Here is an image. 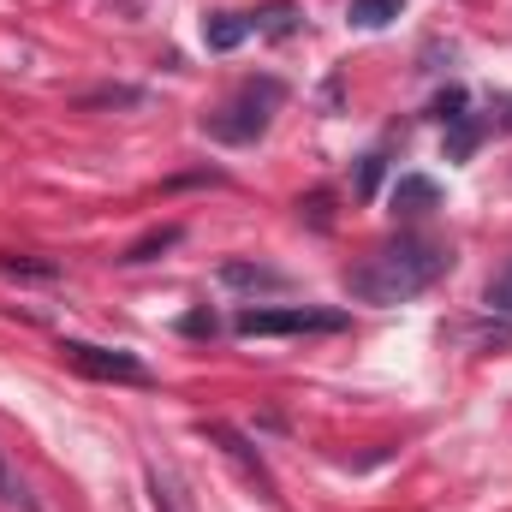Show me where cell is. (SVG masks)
<instances>
[{
	"label": "cell",
	"instance_id": "obj_4",
	"mask_svg": "<svg viewBox=\"0 0 512 512\" xmlns=\"http://www.w3.org/2000/svg\"><path fill=\"white\" fill-rule=\"evenodd\" d=\"M66 352V364L72 370H84V376H96V382H149V364L143 358H131V352H114V346H90V340H66L60 346Z\"/></svg>",
	"mask_w": 512,
	"mask_h": 512
},
{
	"label": "cell",
	"instance_id": "obj_8",
	"mask_svg": "<svg viewBox=\"0 0 512 512\" xmlns=\"http://www.w3.org/2000/svg\"><path fill=\"white\" fill-rule=\"evenodd\" d=\"M245 36H251V18H245V12H215V18H203V42H209L215 54H233Z\"/></svg>",
	"mask_w": 512,
	"mask_h": 512
},
{
	"label": "cell",
	"instance_id": "obj_2",
	"mask_svg": "<svg viewBox=\"0 0 512 512\" xmlns=\"http://www.w3.org/2000/svg\"><path fill=\"white\" fill-rule=\"evenodd\" d=\"M286 102V90H280V78H245L209 120H203V131L209 137H221V143H256L262 131H268V120H274V108Z\"/></svg>",
	"mask_w": 512,
	"mask_h": 512
},
{
	"label": "cell",
	"instance_id": "obj_15",
	"mask_svg": "<svg viewBox=\"0 0 512 512\" xmlns=\"http://www.w3.org/2000/svg\"><path fill=\"white\" fill-rule=\"evenodd\" d=\"M149 96L143 90H126V84H114V90H90L84 96V108H143Z\"/></svg>",
	"mask_w": 512,
	"mask_h": 512
},
{
	"label": "cell",
	"instance_id": "obj_17",
	"mask_svg": "<svg viewBox=\"0 0 512 512\" xmlns=\"http://www.w3.org/2000/svg\"><path fill=\"white\" fill-rule=\"evenodd\" d=\"M382 161L387 155H364V161H358V197H364V203H370L376 185H382Z\"/></svg>",
	"mask_w": 512,
	"mask_h": 512
},
{
	"label": "cell",
	"instance_id": "obj_9",
	"mask_svg": "<svg viewBox=\"0 0 512 512\" xmlns=\"http://www.w3.org/2000/svg\"><path fill=\"white\" fill-rule=\"evenodd\" d=\"M0 507H12V512H42V501L30 495V483L18 477V465L0 453Z\"/></svg>",
	"mask_w": 512,
	"mask_h": 512
},
{
	"label": "cell",
	"instance_id": "obj_7",
	"mask_svg": "<svg viewBox=\"0 0 512 512\" xmlns=\"http://www.w3.org/2000/svg\"><path fill=\"white\" fill-rule=\"evenodd\" d=\"M435 203H441V185L423 179V173H405V179L393 185V215H411V221H417V215H429Z\"/></svg>",
	"mask_w": 512,
	"mask_h": 512
},
{
	"label": "cell",
	"instance_id": "obj_20",
	"mask_svg": "<svg viewBox=\"0 0 512 512\" xmlns=\"http://www.w3.org/2000/svg\"><path fill=\"white\" fill-rule=\"evenodd\" d=\"M298 209H310V221H316V227H328V197H322V191H316L310 203H298Z\"/></svg>",
	"mask_w": 512,
	"mask_h": 512
},
{
	"label": "cell",
	"instance_id": "obj_16",
	"mask_svg": "<svg viewBox=\"0 0 512 512\" xmlns=\"http://www.w3.org/2000/svg\"><path fill=\"white\" fill-rule=\"evenodd\" d=\"M429 114H435L441 126H453V120H465V90H459V84H453V90H441V96L429 102Z\"/></svg>",
	"mask_w": 512,
	"mask_h": 512
},
{
	"label": "cell",
	"instance_id": "obj_12",
	"mask_svg": "<svg viewBox=\"0 0 512 512\" xmlns=\"http://www.w3.org/2000/svg\"><path fill=\"white\" fill-rule=\"evenodd\" d=\"M477 143H483V120H471V114L453 120V126H447V161H465Z\"/></svg>",
	"mask_w": 512,
	"mask_h": 512
},
{
	"label": "cell",
	"instance_id": "obj_14",
	"mask_svg": "<svg viewBox=\"0 0 512 512\" xmlns=\"http://www.w3.org/2000/svg\"><path fill=\"white\" fill-rule=\"evenodd\" d=\"M179 245V227H161V233H143L137 245H126V256L120 262H155L161 251H173Z\"/></svg>",
	"mask_w": 512,
	"mask_h": 512
},
{
	"label": "cell",
	"instance_id": "obj_10",
	"mask_svg": "<svg viewBox=\"0 0 512 512\" xmlns=\"http://www.w3.org/2000/svg\"><path fill=\"white\" fill-rule=\"evenodd\" d=\"M251 30H262V36H292V30H298V6H292V0L262 6V12H251Z\"/></svg>",
	"mask_w": 512,
	"mask_h": 512
},
{
	"label": "cell",
	"instance_id": "obj_11",
	"mask_svg": "<svg viewBox=\"0 0 512 512\" xmlns=\"http://www.w3.org/2000/svg\"><path fill=\"white\" fill-rule=\"evenodd\" d=\"M399 12H405V0H352V24L358 30H382Z\"/></svg>",
	"mask_w": 512,
	"mask_h": 512
},
{
	"label": "cell",
	"instance_id": "obj_21",
	"mask_svg": "<svg viewBox=\"0 0 512 512\" xmlns=\"http://www.w3.org/2000/svg\"><path fill=\"white\" fill-rule=\"evenodd\" d=\"M501 126H512V102H507V108H501Z\"/></svg>",
	"mask_w": 512,
	"mask_h": 512
},
{
	"label": "cell",
	"instance_id": "obj_6",
	"mask_svg": "<svg viewBox=\"0 0 512 512\" xmlns=\"http://www.w3.org/2000/svg\"><path fill=\"white\" fill-rule=\"evenodd\" d=\"M209 441H221V447H227V459H233V465L251 477L262 495H274V477H268V465H262V459L251 453V441H245L239 429H227V423H209Z\"/></svg>",
	"mask_w": 512,
	"mask_h": 512
},
{
	"label": "cell",
	"instance_id": "obj_1",
	"mask_svg": "<svg viewBox=\"0 0 512 512\" xmlns=\"http://www.w3.org/2000/svg\"><path fill=\"white\" fill-rule=\"evenodd\" d=\"M447 268H453V251L447 245H435L423 233H399V239L376 245L358 268H346V286L364 304H405V298L429 292Z\"/></svg>",
	"mask_w": 512,
	"mask_h": 512
},
{
	"label": "cell",
	"instance_id": "obj_19",
	"mask_svg": "<svg viewBox=\"0 0 512 512\" xmlns=\"http://www.w3.org/2000/svg\"><path fill=\"white\" fill-rule=\"evenodd\" d=\"M179 334L203 340V334H215V316H209V310H191V316H179Z\"/></svg>",
	"mask_w": 512,
	"mask_h": 512
},
{
	"label": "cell",
	"instance_id": "obj_13",
	"mask_svg": "<svg viewBox=\"0 0 512 512\" xmlns=\"http://www.w3.org/2000/svg\"><path fill=\"white\" fill-rule=\"evenodd\" d=\"M0 274H12V280H60V262H42V256H0Z\"/></svg>",
	"mask_w": 512,
	"mask_h": 512
},
{
	"label": "cell",
	"instance_id": "obj_5",
	"mask_svg": "<svg viewBox=\"0 0 512 512\" xmlns=\"http://www.w3.org/2000/svg\"><path fill=\"white\" fill-rule=\"evenodd\" d=\"M221 286H233V292H268V298H274V292H292V280H286V274H280V268H268V262H251V256H227V262H221Z\"/></svg>",
	"mask_w": 512,
	"mask_h": 512
},
{
	"label": "cell",
	"instance_id": "obj_3",
	"mask_svg": "<svg viewBox=\"0 0 512 512\" xmlns=\"http://www.w3.org/2000/svg\"><path fill=\"white\" fill-rule=\"evenodd\" d=\"M245 340H274V334H340L346 310H316V304H286V310H239L233 322Z\"/></svg>",
	"mask_w": 512,
	"mask_h": 512
},
{
	"label": "cell",
	"instance_id": "obj_18",
	"mask_svg": "<svg viewBox=\"0 0 512 512\" xmlns=\"http://www.w3.org/2000/svg\"><path fill=\"white\" fill-rule=\"evenodd\" d=\"M489 310H507V316H512V268L489 280Z\"/></svg>",
	"mask_w": 512,
	"mask_h": 512
}]
</instances>
